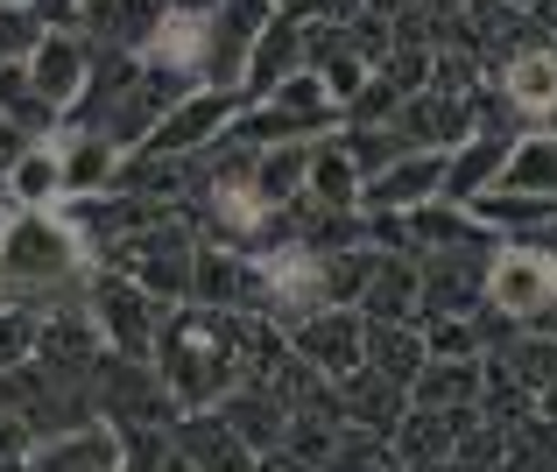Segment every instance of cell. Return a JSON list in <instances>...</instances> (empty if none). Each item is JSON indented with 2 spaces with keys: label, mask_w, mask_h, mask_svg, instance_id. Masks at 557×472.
Listing matches in <instances>:
<instances>
[{
  "label": "cell",
  "mask_w": 557,
  "mask_h": 472,
  "mask_svg": "<svg viewBox=\"0 0 557 472\" xmlns=\"http://www.w3.org/2000/svg\"><path fill=\"white\" fill-rule=\"evenodd\" d=\"M78 254H85L78 226H64L57 212H14L8 247H0V275L28 289H57V283H71Z\"/></svg>",
  "instance_id": "obj_1"
},
{
  "label": "cell",
  "mask_w": 557,
  "mask_h": 472,
  "mask_svg": "<svg viewBox=\"0 0 557 472\" xmlns=\"http://www.w3.org/2000/svg\"><path fill=\"white\" fill-rule=\"evenodd\" d=\"M480 289H487V303L502 318H536L557 303V254H544V247H502L487 261V275H480Z\"/></svg>",
  "instance_id": "obj_2"
},
{
  "label": "cell",
  "mask_w": 557,
  "mask_h": 472,
  "mask_svg": "<svg viewBox=\"0 0 557 472\" xmlns=\"http://www.w3.org/2000/svg\"><path fill=\"white\" fill-rule=\"evenodd\" d=\"M233 113H240V92H233V85H198V92L177 99V107L149 127L141 149H156V156H198L212 135H226Z\"/></svg>",
  "instance_id": "obj_3"
},
{
  "label": "cell",
  "mask_w": 557,
  "mask_h": 472,
  "mask_svg": "<svg viewBox=\"0 0 557 472\" xmlns=\"http://www.w3.org/2000/svg\"><path fill=\"white\" fill-rule=\"evenodd\" d=\"M127 465V445L107 417H85L71 431H50L28 445V465L22 472H121Z\"/></svg>",
  "instance_id": "obj_4"
},
{
  "label": "cell",
  "mask_w": 557,
  "mask_h": 472,
  "mask_svg": "<svg viewBox=\"0 0 557 472\" xmlns=\"http://www.w3.org/2000/svg\"><path fill=\"white\" fill-rule=\"evenodd\" d=\"M22 71H28V92L42 107H71L85 92V78H92V42L71 36V28H42L36 50L22 57Z\"/></svg>",
  "instance_id": "obj_5"
},
{
  "label": "cell",
  "mask_w": 557,
  "mask_h": 472,
  "mask_svg": "<svg viewBox=\"0 0 557 472\" xmlns=\"http://www.w3.org/2000/svg\"><path fill=\"white\" fill-rule=\"evenodd\" d=\"M360 338H368V318H354V303H325V311L297 318V360L318 367L325 381H346L360 367Z\"/></svg>",
  "instance_id": "obj_6"
},
{
  "label": "cell",
  "mask_w": 557,
  "mask_h": 472,
  "mask_svg": "<svg viewBox=\"0 0 557 472\" xmlns=\"http://www.w3.org/2000/svg\"><path fill=\"white\" fill-rule=\"evenodd\" d=\"M85 311H92L99 338H107L113 352H127V360H149V346H156V297H149V289L107 275V283L92 289V303H85Z\"/></svg>",
  "instance_id": "obj_7"
},
{
  "label": "cell",
  "mask_w": 557,
  "mask_h": 472,
  "mask_svg": "<svg viewBox=\"0 0 557 472\" xmlns=\"http://www.w3.org/2000/svg\"><path fill=\"white\" fill-rule=\"evenodd\" d=\"M437 184H445V149H403L388 170L360 176V204L368 212H409V204L437 198Z\"/></svg>",
  "instance_id": "obj_8"
},
{
  "label": "cell",
  "mask_w": 557,
  "mask_h": 472,
  "mask_svg": "<svg viewBox=\"0 0 557 472\" xmlns=\"http://www.w3.org/2000/svg\"><path fill=\"white\" fill-rule=\"evenodd\" d=\"M304 64V8H275L269 22H261V36L247 42V92H269L275 78H289V71Z\"/></svg>",
  "instance_id": "obj_9"
},
{
  "label": "cell",
  "mask_w": 557,
  "mask_h": 472,
  "mask_svg": "<svg viewBox=\"0 0 557 472\" xmlns=\"http://www.w3.org/2000/svg\"><path fill=\"white\" fill-rule=\"evenodd\" d=\"M502 162H508V135H466L459 149H445V184H437V198H451V204H466V198H480V190H494L502 184Z\"/></svg>",
  "instance_id": "obj_10"
},
{
  "label": "cell",
  "mask_w": 557,
  "mask_h": 472,
  "mask_svg": "<svg viewBox=\"0 0 557 472\" xmlns=\"http://www.w3.org/2000/svg\"><path fill=\"white\" fill-rule=\"evenodd\" d=\"M304 176H311V141H269V149L255 156V176H247L255 212H283V204H297Z\"/></svg>",
  "instance_id": "obj_11"
},
{
  "label": "cell",
  "mask_w": 557,
  "mask_h": 472,
  "mask_svg": "<svg viewBox=\"0 0 557 472\" xmlns=\"http://www.w3.org/2000/svg\"><path fill=\"white\" fill-rule=\"evenodd\" d=\"M0 190H8L14 212H50L64 198V170H57V141H28L14 149V162L0 170Z\"/></svg>",
  "instance_id": "obj_12"
},
{
  "label": "cell",
  "mask_w": 557,
  "mask_h": 472,
  "mask_svg": "<svg viewBox=\"0 0 557 472\" xmlns=\"http://www.w3.org/2000/svg\"><path fill=\"white\" fill-rule=\"evenodd\" d=\"M219 417H226V431L240 437L247 451H275L283 445V431H289V409L275 402V388H261V381H247V388H233L226 402H219Z\"/></svg>",
  "instance_id": "obj_13"
},
{
  "label": "cell",
  "mask_w": 557,
  "mask_h": 472,
  "mask_svg": "<svg viewBox=\"0 0 557 472\" xmlns=\"http://www.w3.org/2000/svg\"><path fill=\"white\" fill-rule=\"evenodd\" d=\"M177 451L190 459V472H247V465H255V451L226 431V417H219V409H184Z\"/></svg>",
  "instance_id": "obj_14"
},
{
  "label": "cell",
  "mask_w": 557,
  "mask_h": 472,
  "mask_svg": "<svg viewBox=\"0 0 557 472\" xmlns=\"http://www.w3.org/2000/svg\"><path fill=\"white\" fill-rule=\"evenodd\" d=\"M57 170H64V198H107L113 176H121V149L92 127V135L57 141Z\"/></svg>",
  "instance_id": "obj_15"
},
{
  "label": "cell",
  "mask_w": 557,
  "mask_h": 472,
  "mask_svg": "<svg viewBox=\"0 0 557 472\" xmlns=\"http://www.w3.org/2000/svg\"><path fill=\"white\" fill-rule=\"evenodd\" d=\"M163 14V0H85L78 8V28L99 36V50H141Z\"/></svg>",
  "instance_id": "obj_16"
},
{
  "label": "cell",
  "mask_w": 557,
  "mask_h": 472,
  "mask_svg": "<svg viewBox=\"0 0 557 472\" xmlns=\"http://www.w3.org/2000/svg\"><path fill=\"white\" fill-rule=\"evenodd\" d=\"M403 381H388V374H374V367H354V374H346V417L360 423V431H374V437H388L395 423H403Z\"/></svg>",
  "instance_id": "obj_17"
},
{
  "label": "cell",
  "mask_w": 557,
  "mask_h": 472,
  "mask_svg": "<svg viewBox=\"0 0 557 472\" xmlns=\"http://www.w3.org/2000/svg\"><path fill=\"white\" fill-rule=\"evenodd\" d=\"M508 99L530 121H557V50H522L508 57Z\"/></svg>",
  "instance_id": "obj_18"
},
{
  "label": "cell",
  "mask_w": 557,
  "mask_h": 472,
  "mask_svg": "<svg viewBox=\"0 0 557 472\" xmlns=\"http://www.w3.org/2000/svg\"><path fill=\"white\" fill-rule=\"evenodd\" d=\"M423 360H431V352H423V332H409V324H368V338H360V367L403 381V388L417 381Z\"/></svg>",
  "instance_id": "obj_19"
},
{
  "label": "cell",
  "mask_w": 557,
  "mask_h": 472,
  "mask_svg": "<svg viewBox=\"0 0 557 472\" xmlns=\"http://www.w3.org/2000/svg\"><path fill=\"white\" fill-rule=\"evenodd\" d=\"M409 402L417 409H466L480 402V367L473 360H423L409 381Z\"/></svg>",
  "instance_id": "obj_20"
},
{
  "label": "cell",
  "mask_w": 557,
  "mask_h": 472,
  "mask_svg": "<svg viewBox=\"0 0 557 472\" xmlns=\"http://www.w3.org/2000/svg\"><path fill=\"white\" fill-rule=\"evenodd\" d=\"M261 99H269L275 113H289V121H297V135H318V127H332V99H325V78H318L311 64H297L289 78H275V85H269Z\"/></svg>",
  "instance_id": "obj_21"
},
{
  "label": "cell",
  "mask_w": 557,
  "mask_h": 472,
  "mask_svg": "<svg viewBox=\"0 0 557 472\" xmlns=\"http://www.w3.org/2000/svg\"><path fill=\"white\" fill-rule=\"evenodd\" d=\"M360 311H368V324H403L409 311H417V269L409 261H374L368 289H360Z\"/></svg>",
  "instance_id": "obj_22"
},
{
  "label": "cell",
  "mask_w": 557,
  "mask_h": 472,
  "mask_svg": "<svg viewBox=\"0 0 557 472\" xmlns=\"http://www.w3.org/2000/svg\"><path fill=\"white\" fill-rule=\"evenodd\" d=\"M304 198L325 204V212H354L360 204V170L354 156L332 141V149H311V176H304Z\"/></svg>",
  "instance_id": "obj_23"
},
{
  "label": "cell",
  "mask_w": 557,
  "mask_h": 472,
  "mask_svg": "<svg viewBox=\"0 0 557 472\" xmlns=\"http://www.w3.org/2000/svg\"><path fill=\"white\" fill-rule=\"evenodd\" d=\"M502 190H530V198H557V135H536V141H508V162H502Z\"/></svg>",
  "instance_id": "obj_24"
},
{
  "label": "cell",
  "mask_w": 557,
  "mask_h": 472,
  "mask_svg": "<svg viewBox=\"0 0 557 472\" xmlns=\"http://www.w3.org/2000/svg\"><path fill=\"white\" fill-rule=\"evenodd\" d=\"M494 374H508L522 395H536L544 381L557 374V338H516V346H502V360H494Z\"/></svg>",
  "instance_id": "obj_25"
},
{
  "label": "cell",
  "mask_w": 557,
  "mask_h": 472,
  "mask_svg": "<svg viewBox=\"0 0 557 472\" xmlns=\"http://www.w3.org/2000/svg\"><path fill=\"white\" fill-rule=\"evenodd\" d=\"M36 36H42V28H36L28 8H0V64H22V57L36 50Z\"/></svg>",
  "instance_id": "obj_26"
},
{
  "label": "cell",
  "mask_w": 557,
  "mask_h": 472,
  "mask_svg": "<svg viewBox=\"0 0 557 472\" xmlns=\"http://www.w3.org/2000/svg\"><path fill=\"white\" fill-rule=\"evenodd\" d=\"M28 352H36V318L28 311H0V374L22 367Z\"/></svg>",
  "instance_id": "obj_27"
},
{
  "label": "cell",
  "mask_w": 557,
  "mask_h": 472,
  "mask_svg": "<svg viewBox=\"0 0 557 472\" xmlns=\"http://www.w3.org/2000/svg\"><path fill=\"white\" fill-rule=\"evenodd\" d=\"M28 445H36V431H28L14 409H0V472H22L28 465Z\"/></svg>",
  "instance_id": "obj_28"
},
{
  "label": "cell",
  "mask_w": 557,
  "mask_h": 472,
  "mask_svg": "<svg viewBox=\"0 0 557 472\" xmlns=\"http://www.w3.org/2000/svg\"><path fill=\"white\" fill-rule=\"evenodd\" d=\"M163 8H177V14H212L219 0H163Z\"/></svg>",
  "instance_id": "obj_29"
},
{
  "label": "cell",
  "mask_w": 557,
  "mask_h": 472,
  "mask_svg": "<svg viewBox=\"0 0 557 472\" xmlns=\"http://www.w3.org/2000/svg\"><path fill=\"white\" fill-rule=\"evenodd\" d=\"M536 395H544V417L557 423V374H550V381H544V388H536Z\"/></svg>",
  "instance_id": "obj_30"
},
{
  "label": "cell",
  "mask_w": 557,
  "mask_h": 472,
  "mask_svg": "<svg viewBox=\"0 0 557 472\" xmlns=\"http://www.w3.org/2000/svg\"><path fill=\"white\" fill-rule=\"evenodd\" d=\"M502 8H530V0H502Z\"/></svg>",
  "instance_id": "obj_31"
},
{
  "label": "cell",
  "mask_w": 557,
  "mask_h": 472,
  "mask_svg": "<svg viewBox=\"0 0 557 472\" xmlns=\"http://www.w3.org/2000/svg\"><path fill=\"white\" fill-rule=\"evenodd\" d=\"M0 8H28V0H0Z\"/></svg>",
  "instance_id": "obj_32"
}]
</instances>
